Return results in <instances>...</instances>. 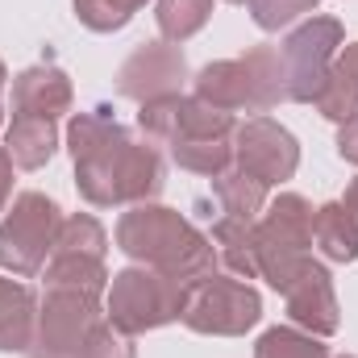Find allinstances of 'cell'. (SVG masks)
<instances>
[{
    "instance_id": "6da1fadb",
    "label": "cell",
    "mask_w": 358,
    "mask_h": 358,
    "mask_svg": "<svg viewBox=\"0 0 358 358\" xmlns=\"http://www.w3.org/2000/svg\"><path fill=\"white\" fill-rule=\"evenodd\" d=\"M76 155V183L88 204H125L146 200L163 187V163L150 142H134L108 108L80 113L67 129Z\"/></svg>"
},
{
    "instance_id": "7a4b0ae2",
    "label": "cell",
    "mask_w": 358,
    "mask_h": 358,
    "mask_svg": "<svg viewBox=\"0 0 358 358\" xmlns=\"http://www.w3.org/2000/svg\"><path fill=\"white\" fill-rule=\"evenodd\" d=\"M117 246L146 263V267L163 271L179 283L196 287L204 275H213V246L171 208H155V204H138L117 221Z\"/></svg>"
},
{
    "instance_id": "3957f363",
    "label": "cell",
    "mask_w": 358,
    "mask_h": 358,
    "mask_svg": "<svg viewBox=\"0 0 358 358\" xmlns=\"http://www.w3.org/2000/svg\"><path fill=\"white\" fill-rule=\"evenodd\" d=\"M187 292H192L187 283H179L155 267L121 271V275H113V292H108V325L121 334L159 329V325L183 317Z\"/></svg>"
},
{
    "instance_id": "277c9868",
    "label": "cell",
    "mask_w": 358,
    "mask_h": 358,
    "mask_svg": "<svg viewBox=\"0 0 358 358\" xmlns=\"http://www.w3.org/2000/svg\"><path fill=\"white\" fill-rule=\"evenodd\" d=\"M308 246H313V208L300 196H279L263 213V221L255 225V259L259 275L271 287H287L304 263H308Z\"/></svg>"
},
{
    "instance_id": "5b68a950",
    "label": "cell",
    "mask_w": 358,
    "mask_h": 358,
    "mask_svg": "<svg viewBox=\"0 0 358 358\" xmlns=\"http://www.w3.org/2000/svg\"><path fill=\"white\" fill-rule=\"evenodd\" d=\"M59 229H63V217L55 200L38 192L17 196L13 213L0 225V267H8L13 275H38L59 242Z\"/></svg>"
},
{
    "instance_id": "8992f818",
    "label": "cell",
    "mask_w": 358,
    "mask_h": 358,
    "mask_svg": "<svg viewBox=\"0 0 358 358\" xmlns=\"http://www.w3.org/2000/svg\"><path fill=\"white\" fill-rule=\"evenodd\" d=\"M259 317H263V300L255 287H246L242 279H229V275H204L187 292L179 321L196 334L234 338V334H246Z\"/></svg>"
},
{
    "instance_id": "52a82bcc",
    "label": "cell",
    "mask_w": 358,
    "mask_h": 358,
    "mask_svg": "<svg viewBox=\"0 0 358 358\" xmlns=\"http://www.w3.org/2000/svg\"><path fill=\"white\" fill-rule=\"evenodd\" d=\"M342 46V25L334 17H308L287 42H283V67H287V100H317L329 71H334V55Z\"/></svg>"
},
{
    "instance_id": "ba28073f",
    "label": "cell",
    "mask_w": 358,
    "mask_h": 358,
    "mask_svg": "<svg viewBox=\"0 0 358 358\" xmlns=\"http://www.w3.org/2000/svg\"><path fill=\"white\" fill-rule=\"evenodd\" d=\"M234 163L238 171H246L259 183H283V179L296 176V163H300V146L296 138L275 125L271 117H255L238 129V146H234Z\"/></svg>"
},
{
    "instance_id": "9c48e42d",
    "label": "cell",
    "mask_w": 358,
    "mask_h": 358,
    "mask_svg": "<svg viewBox=\"0 0 358 358\" xmlns=\"http://www.w3.org/2000/svg\"><path fill=\"white\" fill-rule=\"evenodd\" d=\"M96 325V296L80 287H50L46 292V308H42V325H38V342L42 350L55 358H76L84 338Z\"/></svg>"
},
{
    "instance_id": "30bf717a",
    "label": "cell",
    "mask_w": 358,
    "mask_h": 358,
    "mask_svg": "<svg viewBox=\"0 0 358 358\" xmlns=\"http://www.w3.org/2000/svg\"><path fill=\"white\" fill-rule=\"evenodd\" d=\"M187 67H183V55L167 42H155V46H142L129 55V63L121 67V96L129 100H159V96H176V88L183 84Z\"/></svg>"
},
{
    "instance_id": "8fae6325",
    "label": "cell",
    "mask_w": 358,
    "mask_h": 358,
    "mask_svg": "<svg viewBox=\"0 0 358 358\" xmlns=\"http://www.w3.org/2000/svg\"><path fill=\"white\" fill-rule=\"evenodd\" d=\"M287 296V317L304 329H313L317 338H329L338 329V296H334V283H329V271L321 263H304V271L283 287Z\"/></svg>"
},
{
    "instance_id": "7c38bea8",
    "label": "cell",
    "mask_w": 358,
    "mask_h": 358,
    "mask_svg": "<svg viewBox=\"0 0 358 358\" xmlns=\"http://www.w3.org/2000/svg\"><path fill=\"white\" fill-rule=\"evenodd\" d=\"M196 96L221 113H234V108H246V113H267L263 108V96L259 84L246 67V59H229V63H208L196 80Z\"/></svg>"
},
{
    "instance_id": "4fadbf2b",
    "label": "cell",
    "mask_w": 358,
    "mask_h": 358,
    "mask_svg": "<svg viewBox=\"0 0 358 358\" xmlns=\"http://www.w3.org/2000/svg\"><path fill=\"white\" fill-rule=\"evenodd\" d=\"M13 108L34 113V117H59L71 108V84L59 67H29L13 84Z\"/></svg>"
},
{
    "instance_id": "5bb4252c",
    "label": "cell",
    "mask_w": 358,
    "mask_h": 358,
    "mask_svg": "<svg viewBox=\"0 0 358 358\" xmlns=\"http://www.w3.org/2000/svg\"><path fill=\"white\" fill-rule=\"evenodd\" d=\"M34 292L25 283L0 279V350H29L34 346Z\"/></svg>"
},
{
    "instance_id": "9a60e30c",
    "label": "cell",
    "mask_w": 358,
    "mask_h": 358,
    "mask_svg": "<svg viewBox=\"0 0 358 358\" xmlns=\"http://www.w3.org/2000/svg\"><path fill=\"white\" fill-rule=\"evenodd\" d=\"M55 155V121L50 117H34V113H13L8 125V159L25 171L42 167Z\"/></svg>"
},
{
    "instance_id": "2e32d148",
    "label": "cell",
    "mask_w": 358,
    "mask_h": 358,
    "mask_svg": "<svg viewBox=\"0 0 358 358\" xmlns=\"http://www.w3.org/2000/svg\"><path fill=\"white\" fill-rule=\"evenodd\" d=\"M313 242L321 246V255L329 263H355L358 259V225L342 208V200L313 213Z\"/></svg>"
},
{
    "instance_id": "e0dca14e",
    "label": "cell",
    "mask_w": 358,
    "mask_h": 358,
    "mask_svg": "<svg viewBox=\"0 0 358 358\" xmlns=\"http://www.w3.org/2000/svg\"><path fill=\"white\" fill-rule=\"evenodd\" d=\"M213 255L234 271V275L255 279V275H259V259H255V225L221 213L217 225H213Z\"/></svg>"
},
{
    "instance_id": "ac0fdd59",
    "label": "cell",
    "mask_w": 358,
    "mask_h": 358,
    "mask_svg": "<svg viewBox=\"0 0 358 358\" xmlns=\"http://www.w3.org/2000/svg\"><path fill=\"white\" fill-rule=\"evenodd\" d=\"M213 192H217L225 217H238V221H250V225H255V217L267 204V183L250 179L246 171H221V176H213Z\"/></svg>"
},
{
    "instance_id": "d6986e66",
    "label": "cell",
    "mask_w": 358,
    "mask_h": 358,
    "mask_svg": "<svg viewBox=\"0 0 358 358\" xmlns=\"http://www.w3.org/2000/svg\"><path fill=\"white\" fill-rule=\"evenodd\" d=\"M213 13V0H159V34L167 42H183L192 38Z\"/></svg>"
},
{
    "instance_id": "ffe728a7",
    "label": "cell",
    "mask_w": 358,
    "mask_h": 358,
    "mask_svg": "<svg viewBox=\"0 0 358 358\" xmlns=\"http://www.w3.org/2000/svg\"><path fill=\"white\" fill-rule=\"evenodd\" d=\"M146 0H76V17L96 29V34H108V29H121Z\"/></svg>"
},
{
    "instance_id": "44dd1931",
    "label": "cell",
    "mask_w": 358,
    "mask_h": 358,
    "mask_svg": "<svg viewBox=\"0 0 358 358\" xmlns=\"http://www.w3.org/2000/svg\"><path fill=\"white\" fill-rule=\"evenodd\" d=\"M255 358H329V350L317 338H304L296 329H267Z\"/></svg>"
},
{
    "instance_id": "7402d4cb",
    "label": "cell",
    "mask_w": 358,
    "mask_h": 358,
    "mask_svg": "<svg viewBox=\"0 0 358 358\" xmlns=\"http://www.w3.org/2000/svg\"><path fill=\"white\" fill-rule=\"evenodd\" d=\"M317 8V0H250V13L259 21V29H283L296 17H308Z\"/></svg>"
},
{
    "instance_id": "603a6c76",
    "label": "cell",
    "mask_w": 358,
    "mask_h": 358,
    "mask_svg": "<svg viewBox=\"0 0 358 358\" xmlns=\"http://www.w3.org/2000/svg\"><path fill=\"white\" fill-rule=\"evenodd\" d=\"M76 358H134V346L121 338V329H113V325H100V321H96Z\"/></svg>"
},
{
    "instance_id": "cb8c5ba5",
    "label": "cell",
    "mask_w": 358,
    "mask_h": 358,
    "mask_svg": "<svg viewBox=\"0 0 358 358\" xmlns=\"http://www.w3.org/2000/svg\"><path fill=\"white\" fill-rule=\"evenodd\" d=\"M334 71H338V76H342V84H346V88L358 96V42L342 50V59L334 63Z\"/></svg>"
},
{
    "instance_id": "d4e9b609",
    "label": "cell",
    "mask_w": 358,
    "mask_h": 358,
    "mask_svg": "<svg viewBox=\"0 0 358 358\" xmlns=\"http://www.w3.org/2000/svg\"><path fill=\"white\" fill-rule=\"evenodd\" d=\"M338 155L358 163V113L350 121H342V134H338Z\"/></svg>"
},
{
    "instance_id": "484cf974",
    "label": "cell",
    "mask_w": 358,
    "mask_h": 358,
    "mask_svg": "<svg viewBox=\"0 0 358 358\" xmlns=\"http://www.w3.org/2000/svg\"><path fill=\"white\" fill-rule=\"evenodd\" d=\"M8 192H13V159H8V150H0V208L8 200Z\"/></svg>"
},
{
    "instance_id": "4316f807",
    "label": "cell",
    "mask_w": 358,
    "mask_h": 358,
    "mask_svg": "<svg viewBox=\"0 0 358 358\" xmlns=\"http://www.w3.org/2000/svg\"><path fill=\"white\" fill-rule=\"evenodd\" d=\"M342 208L355 217V225H358V179L350 183V187H346V196H342Z\"/></svg>"
},
{
    "instance_id": "83f0119b",
    "label": "cell",
    "mask_w": 358,
    "mask_h": 358,
    "mask_svg": "<svg viewBox=\"0 0 358 358\" xmlns=\"http://www.w3.org/2000/svg\"><path fill=\"white\" fill-rule=\"evenodd\" d=\"M0 92H4V63H0Z\"/></svg>"
},
{
    "instance_id": "f1b7e54d",
    "label": "cell",
    "mask_w": 358,
    "mask_h": 358,
    "mask_svg": "<svg viewBox=\"0 0 358 358\" xmlns=\"http://www.w3.org/2000/svg\"><path fill=\"white\" fill-rule=\"evenodd\" d=\"M229 4H250V0H229Z\"/></svg>"
}]
</instances>
